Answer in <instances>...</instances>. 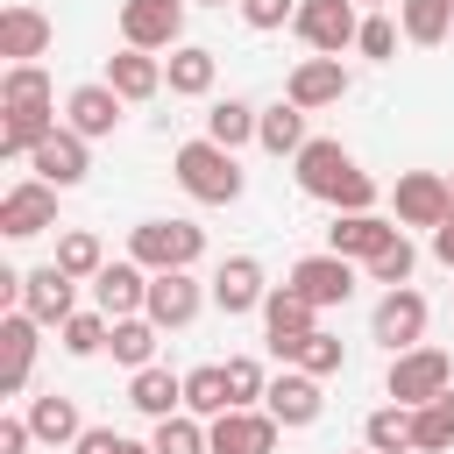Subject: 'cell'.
<instances>
[{"label": "cell", "mask_w": 454, "mask_h": 454, "mask_svg": "<svg viewBox=\"0 0 454 454\" xmlns=\"http://www.w3.org/2000/svg\"><path fill=\"white\" fill-rule=\"evenodd\" d=\"M192 0H121V50H177Z\"/></svg>", "instance_id": "cell-4"}, {"label": "cell", "mask_w": 454, "mask_h": 454, "mask_svg": "<svg viewBox=\"0 0 454 454\" xmlns=\"http://www.w3.org/2000/svg\"><path fill=\"white\" fill-rule=\"evenodd\" d=\"M284 284H291V291H305V298L326 312V305H348V298H355V262H348V255H333V248H319V255H298Z\"/></svg>", "instance_id": "cell-9"}, {"label": "cell", "mask_w": 454, "mask_h": 454, "mask_svg": "<svg viewBox=\"0 0 454 454\" xmlns=\"http://www.w3.org/2000/svg\"><path fill=\"white\" fill-rule=\"evenodd\" d=\"M298 43L312 50V57H340V50H355V35H362V14H355V0H298Z\"/></svg>", "instance_id": "cell-5"}, {"label": "cell", "mask_w": 454, "mask_h": 454, "mask_svg": "<svg viewBox=\"0 0 454 454\" xmlns=\"http://www.w3.org/2000/svg\"><path fill=\"white\" fill-rule=\"evenodd\" d=\"M170 177H177V192H184V199H199V206H234V199L248 192V177H241L234 149H220V142H206V135L170 149Z\"/></svg>", "instance_id": "cell-1"}, {"label": "cell", "mask_w": 454, "mask_h": 454, "mask_svg": "<svg viewBox=\"0 0 454 454\" xmlns=\"http://www.w3.org/2000/svg\"><path fill=\"white\" fill-rule=\"evenodd\" d=\"M312 135H305V106H291V99H277V106H262V121H255V149H270V156H298Z\"/></svg>", "instance_id": "cell-30"}, {"label": "cell", "mask_w": 454, "mask_h": 454, "mask_svg": "<svg viewBox=\"0 0 454 454\" xmlns=\"http://www.w3.org/2000/svg\"><path fill=\"white\" fill-rule=\"evenodd\" d=\"M390 206H397V227H440V220L454 213V199H447V177H440V170H404V177H397V192H390Z\"/></svg>", "instance_id": "cell-16"}, {"label": "cell", "mask_w": 454, "mask_h": 454, "mask_svg": "<svg viewBox=\"0 0 454 454\" xmlns=\"http://www.w3.org/2000/svg\"><path fill=\"white\" fill-rule=\"evenodd\" d=\"M28 319H43V326H64L71 312H78V277H64L57 262H43V270H21V298H14Z\"/></svg>", "instance_id": "cell-12"}, {"label": "cell", "mask_w": 454, "mask_h": 454, "mask_svg": "<svg viewBox=\"0 0 454 454\" xmlns=\"http://www.w3.org/2000/svg\"><path fill=\"white\" fill-rule=\"evenodd\" d=\"M340 362H348V348H340L333 333H305V340L284 355V369H305V376H333Z\"/></svg>", "instance_id": "cell-39"}, {"label": "cell", "mask_w": 454, "mask_h": 454, "mask_svg": "<svg viewBox=\"0 0 454 454\" xmlns=\"http://www.w3.org/2000/svg\"><path fill=\"white\" fill-rule=\"evenodd\" d=\"M57 270H64V277H78V284H92V277L106 270V248H99V234H92V227H71V234H57Z\"/></svg>", "instance_id": "cell-36"}, {"label": "cell", "mask_w": 454, "mask_h": 454, "mask_svg": "<svg viewBox=\"0 0 454 454\" xmlns=\"http://www.w3.org/2000/svg\"><path fill=\"white\" fill-rule=\"evenodd\" d=\"M362 447L369 454H411V411L404 404H376L362 419Z\"/></svg>", "instance_id": "cell-34"}, {"label": "cell", "mask_w": 454, "mask_h": 454, "mask_svg": "<svg viewBox=\"0 0 454 454\" xmlns=\"http://www.w3.org/2000/svg\"><path fill=\"white\" fill-rule=\"evenodd\" d=\"M28 426H35V440H43V447H78V440H85L78 397H64V390H43V397H28Z\"/></svg>", "instance_id": "cell-25"}, {"label": "cell", "mask_w": 454, "mask_h": 454, "mask_svg": "<svg viewBox=\"0 0 454 454\" xmlns=\"http://www.w3.org/2000/svg\"><path fill=\"white\" fill-rule=\"evenodd\" d=\"M92 305H99L106 319H135V312L149 305V270H142V262H106V270L92 277Z\"/></svg>", "instance_id": "cell-23"}, {"label": "cell", "mask_w": 454, "mask_h": 454, "mask_svg": "<svg viewBox=\"0 0 454 454\" xmlns=\"http://www.w3.org/2000/svg\"><path fill=\"white\" fill-rule=\"evenodd\" d=\"M121 106H128V99H121L106 78L71 85V92H64V128H71V135H85V142H99V135H114V128H121Z\"/></svg>", "instance_id": "cell-15"}, {"label": "cell", "mask_w": 454, "mask_h": 454, "mask_svg": "<svg viewBox=\"0 0 454 454\" xmlns=\"http://www.w3.org/2000/svg\"><path fill=\"white\" fill-rule=\"evenodd\" d=\"M277 440H284V426L270 411H220L206 426V447L213 454H277Z\"/></svg>", "instance_id": "cell-17"}, {"label": "cell", "mask_w": 454, "mask_h": 454, "mask_svg": "<svg viewBox=\"0 0 454 454\" xmlns=\"http://www.w3.org/2000/svg\"><path fill=\"white\" fill-rule=\"evenodd\" d=\"M255 121H262V106H248V99H213L206 106V142H220V149H241V142H255Z\"/></svg>", "instance_id": "cell-31"}, {"label": "cell", "mask_w": 454, "mask_h": 454, "mask_svg": "<svg viewBox=\"0 0 454 454\" xmlns=\"http://www.w3.org/2000/svg\"><path fill=\"white\" fill-rule=\"evenodd\" d=\"M411 447L419 454H454V390L411 411Z\"/></svg>", "instance_id": "cell-35"}, {"label": "cell", "mask_w": 454, "mask_h": 454, "mask_svg": "<svg viewBox=\"0 0 454 454\" xmlns=\"http://www.w3.org/2000/svg\"><path fill=\"white\" fill-rule=\"evenodd\" d=\"M71 454H156V447H149V440H128V433H114V426H85V440H78Z\"/></svg>", "instance_id": "cell-43"}, {"label": "cell", "mask_w": 454, "mask_h": 454, "mask_svg": "<svg viewBox=\"0 0 454 454\" xmlns=\"http://www.w3.org/2000/svg\"><path fill=\"white\" fill-rule=\"evenodd\" d=\"M433 255H440V262H447V270H454V213H447V220H440V227H433Z\"/></svg>", "instance_id": "cell-47"}, {"label": "cell", "mask_w": 454, "mask_h": 454, "mask_svg": "<svg viewBox=\"0 0 454 454\" xmlns=\"http://www.w3.org/2000/svg\"><path fill=\"white\" fill-rule=\"evenodd\" d=\"M192 7H227V0H192ZM234 7H241V0H234Z\"/></svg>", "instance_id": "cell-48"}, {"label": "cell", "mask_w": 454, "mask_h": 454, "mask_svg": "<svg viewBox=\"0 0 454 454\" xmlns=\"http://www.w3.org/2000/svg\"><path fill=\"white\" fill-rule=\"evenodd\" d=\"M0 114H57L50 71H43V64H7V78H0Z\"/></svg>", "instance_id": "cell-27"}, {"label": "cell", "mask_w": 454, "mask_h": 454, "mask_svg": "<svg viewBox=\"0 0 454 454\" xmlns=\"http://www.w3.org/2000/svg\"><path fill=\"white\" fill-rule=\"evenodd\" d=\"M227 390H234V411H262V397H270L262 362H255V355H234V362H227Z\"/></svg>", "instance_id": "cell-40"}, {"label": "cell", "mask_w": 454, "mask_h": 454, "mask_svg": "<svg viewBox=\"0 0 454 454\" xmlns=\"http://www.w3.org/2000/svg\"><path fill=\"white\" fill-rule=\"evenodd\" d=\"M184 411L192 419H220V411H234V390H227V362H206V369H192L184 376Z\"/></svg>", "instance_id": "cell-32"}, {"label": "cell", "mask_w": 454, "mask_h": 454, "mask_svg": "<svg viewBox=\"0 0 454 454\" xmlns=\"http://www.w3.org/2000/svg\"><path fill=\"white\" fill-rule=\"evenodd\" d=\"M411 270H419V248L397 234V241H390V248L369 262V284H383V291H404V284H411Z\"/></svg>", "instance_id": "cell-41"}, {"label": "cell", "mask_w": 454, "mask_h": 454, "mask_svg": "<svg viewBox=\"0 0 454 454\" xmlns=\"http://www.w3.org/2000/svg\"><path fill=\"white\" fill-rule=\"evenodd\" d=\"M291 170H298V192H312V199H326V206H333V199H340V184L355 177V156H348L333 135H312V142L291 156Z\"/></svg>", "instance_id": "cell-7"}, {"label": "cell", "mask_w": 454, "mask_h": 454, "mask_svg": "<svg viewBox=\"0 0 454 454\" xmlns=\"http://www.w3.org/2000/svg\"><path fill=\"white\" fill-rule=\"evenodd\" d=\"M106 85H114L128 106H142V99L163 92V64H156L149 50H114V57H106Z\"/></svg>", "instance_id": "cell-26"}, {"label": "cell", "mask_w": 454, "mask_h": 454, "mask_svg": "<svg viewBox=\"0 0 454 454\" xmlns=\"http://www.w3.org/2000/svg\"><path fill=\"white\" fill-rule=\"evenodd\" d=\"M128 404L142 411V419H177L184 411V376H170V369H135V383H128Z\"/></svg>", "instance_id": "cell-28"}, {"label": "cell", "mask_w": 454, "mask_h": 454, "mask_svg": "<svg viewBox=\"0 0 454 454\" xmlns=\"http://www.w3.org/2000/svg\"><path fill=\"white\" fill-rule=\"evenodd\" d=\"M262 411H270L284 433L312 426V419L326 411V397H319V376H305V369H284V376H270V397H262Z\"/></svg>", "instance_id": "cell-19"}, {"label": "cell", "mask_w": 454, "mask_h": 454, "mask_svg": "<svg viewBox=\"0 0 454 454\" xmlns=\"http://www.w3.org/2000/svg\"><path fill=\"white\" fill-rule=\"evenodd\" d=\"M355 7H383V0H355Z\"/></svg>", "instance_id": "cell-49"}, {"label": "cell", "mask_w": 454, "mask_h": 454, "mask_svg": "<svg viewBox=\"0 0 454 454\" xmlns=\"http://www.w3.org/2000/svg\"><path fill=\"white\" fill-rule=\"evenodd\" d=\"M43 227H57V192H50L43 177L7 184V192H0V234H7V241H35Z\"/></svg>", "instance_id": "cell-8"}, {"label": "cell", "mask_w": 454, "mask_h": 454, "mask_svg": "<svg viewBox=\"0 0 454 454\" xmlns=\"http://www.w3.org/2000/svg\"><path fill=\"white\" fill-rule=\"evenodd\" d=\"M28 447H35L28 411H7V419H0V454H28Z\"/></svg>", "instance_id": "cell-46"}, {"label": "cell", "mask_w": 454, "mask_h": 454, "mask_svg": "<svg viewBox=\"0 0 454 454\" xmlns=\"http://www.w3.org/2000/svg\"><path fill=\"white\" fill-rule=\"evenodd\" d=\"M397 35H404V28H397L390 14H369V21H362V35H355V50H362L369 64H390V57H397Z\"/></svg>", "instance_id": "cell-42"}, {"label": "cell", "mask_w": 454, "mask_h": 454, "mask_svg": "<svg viewBox=\"0 0 454 454\" xmlns=\"http://www.w3.org/2000/svg\"><path fill=\"white\" fill-rule=\"evenodd\" d=\"M284 99H291V106H305V114H319V106L348 99V71H340V57H305V64H291Z\"/></svg>", "instance_id": "cell-21"}, {"label": "cell", "mask_w": 454, "mask_h": 454, "mask_svg": "<svg viewBox=\"0 0 454 454\" xmlns=\"http://www.w3.org/2000/svg\"><path fill=\"white\" fill-rule=\"evenodd\" d=\"M106 340H114V319H106L99 305H92V312H71V319L57 326V348H64V355H78V362H85V355H99Z\"/></svg>", "instance_id": "cell-37"}, {"label": "cell", "mask_w": 454, "mask_h": 454, "mask_svg": "<svg viewBox=\"0 0 454 454\" xmlns=\"http://www.w3.org/2000/svg\"><path fill=\"white\" fill-rule=\"evenodd\" d=\"M333 213H376V177H369V170H355V177L340 184V199H333Z\"/></svg>", "instance_id": "cell-45"}, {"label": "cell", "mask_w": 454, "mask_h": 454, "mask_svg": "<svg viewBox=\"0 0 454 454\" xmlns=\"http://www.w3.org/2000/svg\"><path fill=\"white\" fill-rule=\"evenodd\" d=\"M369 340H383L390 355H404V348H426V298L404 284V291H383L376 298V312H369Z\"/></svg>", "instance_id": "cell-6"}, {"label": "cell", "mask_w": 454, "mask_h": 454, "mask_svg": "<svg viewBox=\"0 0 454 454\" xmlns=\"http://www.w3.org/2000/svg\"><path fill=\"white\" fill-rule=\"evenodd\" d=\"M397 28L419 50H440L454 35V0H397Z\"/></svg>", "instance_id": "cell-29"}, {"label": "cell", "mask_w": 454, "mask_h": 454, "mask_svg": "<svg viewBox=\"0 0 454 454\" xmlns=\"http://www.w3.org/2000/svg\"><path fill=\"white\" fill-rule=\"evenodd\" d=\"M362 454H369V447H362Z\"/></svg>", "instance_id": "cell-51"}, {"label": "cell", "mask_w": 454, "mask_h": 454, "mask_svg": "<svg viewBox=\"0 0 454 454\" xmlns=\"http://www.w3.org/2000/svg\"><path fill=\"white\" fill-rule=\"evenodd\" d=\"M262 333H270V355L284 362L305 333H319V305L305 298V291H291V284H277L270 298H262Z\"/></svg>", "instance_id": "cell-10"}, {"label": "cell", "mask_w": 454, "mask_h": 454, "mask_svg": "<svg viewBox=\"0 0 454 454\" xmlns=\"http://www.w3.org/2000/svg\"><path fill=\"white\" fill-rule=\"evenodd\" d=\"M199 255H206V227H199V220H142V227L128 234V262H142L149 277L192 270Z\"/></svg>", "instance_id": "cell-2"}, {"label": "cell", "mask_w": 454, "mask_h": 454, "mask_svg": "<svg viewBox=\"0 0 454 454\" xmlns=\"http://www.w3.org/2000/svg\"><path fill=\"white\" fill-rule=\"evenodd\" d=\"M28 170L50 184V192H71V184H85V170H92V149H85V135H71V128H57L35 156H28Z\"/></svg>", "instance_id": "cell-22"}, {"label": "cell", "mask_w": 454, "mask_h": 454, "mask_svg": "<svg viewBox=\"0 0 454 454\" xmlns=\"http://www.w3.org/2000/svg\"><path fill=\"white\" fill-rule=\"evenodd\" d=\"M206 298H213V291H206L192 270H163V277H149V305H142V312H149L163 333H177V326H192V319H199V305H206Z\"/></svg>", "instance_id": "cell-13"}, {"label": "cell", "mask_w": 454, "mask_h": 454, "mask_svg": "<svg viewBox=\"0 0 454 454\" xmlns=\"http://www.w3.org/2000/svg\"><path fill=\"white\" fill-rule=\"evenodd\" d=\"M447 390H454V355L447 348H404V355H390V376H383V397L390 404L419 411V404H433Z\"/></svg>", "instance_id": "cell-3"}, {"label": "cell", "mask_w": 454, "mask_h": 454, "mask_svg": "<svg viewBox=\"0 0 454 454\" xmlns=\"http://www.w3.org/2000/svg\"><path fill=\"white\" fill-rule=\"evenodd\" d=\"M50 43H57V21H50L43 7L14 0V7L0 14V57H7V64H35Z\"/></svg>", "instance_id": "cell-20"}, {"label": "cell", "mask_w": 454, "mask_h": 454, "mask_svg": "<svg viewBox=\"0 0 454 454\" xmlns=\"http://www.w3.org/2000/svg\"><path fill=\"white\" fill-rule=\"evenodd\" d=\"M35 333H43V319H28L21 305L0 312V390H7V397L28 390V369H35V348H43Z\"/></svg>", "instance_id": "cell-14"}, {"label": "cell", "mask_w": 454, "mask_h": 454, "mask_svg": "<svg viewBox=\"0 0 454 454\" xmlns=\"http://www.w3.org/2000/svg\"><path fill=\"white\" fill-rule=\"evenodd\" d=\"M241 21L270 35V28H284V21H298V0H241Z\"/></svg>", "instance_id": "cell-44"}, {"label": "cell", "mask_w": 454, "mask_h": 454, "mask_svg": "<svg viewBox=\"0 0 454 454\" xmlns=\"http://www.w3.org/2000/svg\"><path fill=\"white\" fill-rule=\"evenodd\" d=\"M447 199H454V177H447Z\"/></svg>", "instance_id": "cell-50"}, {"label": "cell", "mask_w": 454, "mask_h": 454, "mask_svg": "<svg viewBox=\"0 0 454 454\" xmlns=\"http://www.w3.org/2000/svg\"><path fill=\"white\" fill-rule=\"evenodd\" d=\"M213 78H220V57H213L206 43H177V50L163 57V85H170L177 99H206Z\"/></svg>", "instance_id": "cell-24"}, {"label": "cell", "mask_w": 454, "mask_h": 454, "mask_svg": "<svg viewBox=\"0 0 454 454\" xmlns=\"http://www.w3.org/2000/svg\"><path fill=\"white\" fill-rule=\"evenodd\" d=\"M397 234H404V227H397V220H383V213H333V227H326V248L369 270V262H376V255H383Z\"/></svg>", "instance_id": "cell-11"}, {"label": "cell", "mask_w": 454, "mask_h": 454, "mask_svg": "<svg viewBox=\"0 0 454 454\" xmlns=\"http://www.w3.org/2000/svg\"><path fill=\"white\" fill-rule=\"evenodd\" d=\"M156 333H163V326H156L149 312H135V319H114V340H106V348H114L121 369H149V362H156Z\"/></svg>", "instance_id": "cell-33"}, {"label": "cell", "mask_w": 454, "mask_h": 454, "mask_svg": "<svg viewBox=\"0 0 454 454\" xmlns=\"http://www.w3.org/2000/svg\"><path fill=\"white\" fill-rule=\"evenodd\" d=\"M213 305L227 312V319H241V312H262V298H270V284H262V262L255 255H227L220 270H213Z\"/></svg>", "instance_id": "cell-18"}, {"label": "cell", "mask_w": 454, "mask_h": 454, "mask_svg": "<svg viewBox=\"0 0 454 454\" xmlns=\"http://www.w3.org/2000/svg\"><path fill=\"white\" fill-rule=\"evenodd\" d=\"M149 447H156V454H213V447H206V419H192V411H177V419H156Z\"/></svg>", "instance_id": "cell-38"}]
</instances>
